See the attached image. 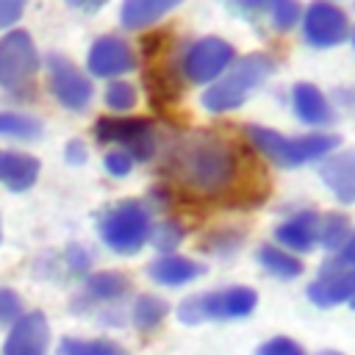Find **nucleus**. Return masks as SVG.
I'll return each mask as SVG.
<instances>
[{
  "instance_id": "nucleus-5",
  "label": "nucleus",
  "mask_w": 355,
  "mask_h": 355,
  "mask_svg": "<svg viewBox=\"0 0 355 355\" xmlns=\"http://www.w3.org/2000/svg\"><path fill=\"white\" fill-rule=\"evenodd\" d=\"M258 305V291L250 286H227L205 294L186 297L178 305V319L183 324H200V322H230V319H244L255 311Z\"/></svg>"
},
{
  "instance_id": "nucleus-37",
  "label": "nucleus",
  "mask_w": 355,
  "mask_h": 355,
  "mask_svg": "<svg viewBox=\"0 0 355 355\" xmlns=\"http://www.w3.org/2000/svg\"><path fill=\"white\" fill-rule=\"evenodd\" d=\"M347 105H349V108H352V111H355V89H352V92H349V100H347Z\"/></svg>"
},
{
  "instance_id": "nucleus-20",
  "label": "nucleus",
  "mask_w": 355,
  "mask_h": 355,
  "mask_svg": "<svg viewBox=\"0 0 355 355\" xmlns=\"http://www.w3.org/2000/svg\"><path fill=\"white\" fill-rule=\"evenodd\" d=\"M39 158L28 155V153H3V164H0V180L6 183L8 191H28L36 178H39Z\"/></svg>"
},
{
  "instance_id": "nucleus-11",
  "label": "nucleus",
  "mask_w": 355,
  "mask_h": 355,
  "mask_svg": "<svg viewBox=\"0 0 355 355\" xmlns=\"http://www.w3.org/2000/svg\"><path fill=\"white\" fill-rule=\"evenodd\" d=\"M86 69L92 78H119L136 69V53L122 36L105 33L92 42L86 53Z\"/></svg>"
},
{
  "instance_id": "nucleus-8",
  "label": "nucleus",
  "mask_w": 355,
  "mask_h": 355,
  "mask_svg": "<svg viewBox=\"0 0 355 355\" xmlns=\"http://www.w3.org/2000/svg\"><path fill=\"white\" fill-rule=\"evenodd\" d=\"M233 61H236V50L230 42L219 36H205V39L191 42L183 50L180 72L191 83H214Z\"/></svg>"
},
{
  "instance_id": "nucleus-14",
  "label": "nucleus",
  "mask_w": 355,
  "mask_h": 355,
  "mask_svg": "<svg viewBox=\"0 0 355 355\" xmlns=\"http://www.w3.org/2000/svg\"><path fill=\"white\" fill-rule=\"evenodd\" d=\"M319 178L338 202L355 205V150H341L336 155L333 153L324 155V161L319 166Z\"/></svg>"
},
{
  "instance_id": "nucleus-38",
  "label": "nucleus",
  "mask_w": 355,
  "mask_h": 355,
  "mask_svg": "<svg viewBox=\"0 0 355 355\" xmlns=\"http://www.w3.org/2000/svg\"><path fill=\"white\" fill-rule=\"evenodd\" d=\"M319 355H341V352H333V349H324V352H319Z\"/></svg>"
},
{
  "instance_id": "nucleus-4",
  "label": "nucleus",
  "mask_w": 355,
  "mask_h": 355,
  "mask_svg": "<svg viewBox=\"0 0 355 355\" xmlns=\"http://www.w3.org/2000/svg\"><path fill=\"white\" fill-rule=\"evenodd\" d=\"M100 239L116 255H136L153 230L150 208L141 200H119L100 216Z\"/></svg>"
},
{
  "instance_id": "nucleus-16",
  "label": "nucleus",
  "mask_w": 355,
  "mask_h": 355,
  "mask_svg": "<svg viewBox=\"0 0 355 355\" xmlns=\"http://www.w3.org/2000/svg\"><path fill=\"white\" fill-rule=\"evenodd\" d=\"M291 108H294L297 119L311 125V128H324V125L333 122V105L327 103L322 89L308 83V80L294 83V89H291Z\"/></svg>"
},
{
  "instance_id": "nucleus-25",
  "label": "nucleus",
  "mask_w": 355,
  "mask_h": 355,
  "mask_svg": "<svg viewBox=\"0 0 355 355\" xmlns=\"http://www.w3.org/2000/svg\"><path fill=\"white\" fill-rule=\"evenodd\" d=\"M352 233V225H349V219L344 216V214H324V216H319V244L324 247V250H341L344 247V241H347V236Z\"/></svg>"
},
{
  "instance_id": "nucleus-10",
  "label": "nucleus",
  "mask_w": 355,
  "mask_h": 355,
  "mask_svg": "<svg viewBox=\"0 0 355 355\" xmlns=\"http://www.w3.org/2000/svg\"><path fill=\"white\" fill-rule=\"evenodd\" d=\"M302 39L311 47H338L349 39V19L333 0H313L302 14Z\"/></svg>"
},
{
  "instance_id": "nucleus-22",
  "label": "nucleus",
  "mask_w": 355,
  "mask_h": 355,
  "mask_svg": "<svg viewBox=\"0 0 355 355\" xmlns=\"http://www.w3.org/2000/svg\"><path fill=\"white\" fill-rule=\"evenodd\" d=\"M166 313H169L166 300H161V297H155V294H141V297L133 302V308H130V322H133L139 330L150 333V330L161 327V322L166 319Z\"/></svg>"
},
{
  "instance_id": "nucleus-35",
  "label": "nucleus",
  "mask_w": 355,
  "mask_h": 355,
  "mask_svg": "<svg viewBox=\"0 0 355 355\" xmlns=\"http://www.w3.org/2000/svg\"><path fill=\"white\" fill-rule=\"evenodd\" d=\"M338 261L344 263V266H349V269H355V230L347 236V241H344V247L338 250Z\"/></svg>"
},
{
  "instance_id": "nucleus-27",
  "label": "nucleus",
  "mask_w": 355,
  "mask_h": 355,
  "mask_svg": "<svg viewBox=\"0 0 355 355\" xmlns=\"http://www.w3.org/2000/svg\"><path fill=\"white\" fill-rule=\"evenodd\" d=\"M136 100H139V94H136V86L130 83V80H111L108 86H105V92H103V103L111 108V111H116V114H125V111H130L133 105H136Z\"/></svg>"
},
{
  "instance_id": "nucleus-28",
  "label": "nucleus",
  "mask_w": 355,
  "mask_h": 355,
  "mask_svg": "<svg viewBox=\"0 0 355 355\" xmlns=\"http://www.w3.org/2000/svg\"><path fill=\"white\" fill-rule=\"evenodd\" d=\"M150 239H153V244L166 255V252H172V250L183 241V225H178L175 219H164V222H158V225L150 230Z\"/></svg>"
},
{
  "instance_id": "nucleus-30",
  "label": "nucleus",
  "mask_w": 355,
  "mask_h": 355,
  "mask_svg": "<svg viewBox=\"0 0 355 355\" xmlns=\"http://www.w3.org/2000/svg\"><path fill=\"white\" fill-rule=\"evenodd\" d=\"M133 158L125 153V150H108L105 153V158H103V166H105V172L111 175V178H125V175H130V169H133Z\"/></svg>"
},
{
  "instance_id": "nucleus-24",
  "label": "nucleus",
  "mask_w": 355,
  "mask_h": 355,
  "mask_svg": "<svg viewBox=\"0 0 355 355\" xmlns=\"http://www.w3.org/2000/svg\"><path fill=\"white\" fill-rule=\"evenodd\" d=\"M42 133V122L25 111H0V136L31 141Z\"/></svg>"
},
{
  "instance_id": "nucleus-32",
  "label": "nucleus",
  "mask_w": 355,
  "mask_h": 355,
  "mask_svg": "<svg viewBox=\"0 0 355 355\" xmlns=\"http://www.w3.org/2000/svg\"><path fill=\"white\" fill-rule=\"evenodd\" d=\"M28 0H0V31H11L22 14H25Z\"/></svg>"
},
{
  "instance_id": "nucleus-21",
  "label": "nucleus",
  "mask_w": 355,
  "mask_h": 355,
  "mask_svg": "<svg viewBox=\"0 0 355 355\" xmlns=\"http://www.w3.org/2000/svg\"><path fill=\"white\" fill-rule=\"evenodd\" d=\"M255 258L277 280H294V277L302 275V261L297 255H291L288 250L277 247V244H261Z\"/></svg>"
},
{
  "instance_id": "nucleus-12",
  "label": "nucleus",
  "mask_w": 355,
  "mask_h": 355,
  "mask_svg": "<svg viewBox=\"0 0 355 355\" xmlns=\"http://www.w3.org/2000/svg\"><path fill=\"white\" fill-rule=\"evenodd\" d=\"M50 349V324L42 311L22 313L3 341V355H47Z\"/></svg>"
},
{
  "instance_id": "nucleus-23",
  "label": "nucleus",
  "mask_w": 355,
  "mask_h": 355,
  "mask_svg": "<svg viewBox=\"0 0 355 355\" xmlns=\"http://www.w3.org/2000/svg\"><path fill=\"white\" fill-rule=\"evenodd\" d=\"M58 355H130L122 344L111 338H61Z\"/></svg>"
},
{
  "instance_id": "nucleus-29",
  "label": "nucleus",
  "mask_w": 355,
  "mask_h": 355,
  "mask_svg": "<svg viewBox=\"0 0 355 355\" xmlns=\"http://www.w3.org/2000/svg\"><path fill=\"white\" fill-rule=\"evenodd\" d=\"M22 300L14 288L0 286V327H11L19 316H22Z\"/></svg>"
},
{
  "instance_id": "nucleus-18",
  "label": "nucleus",
  "mask_w": 355,
  "mask_h": 355,
  "mask_svg": "<svg viewBox=\"0 0 355 355\" xmlns=\"http://www.w3.org/2000/svg\"><path fill=\"white\" fill-rule=\"evenodd\" d=\"M183 0H122L119 22L128 31H144L164 19L169 11H175Z\"/></svg>"
},
{
  "instance_id": "nucleus-40",
  "label": "nucleus",
  "mask_w": 355,
  "mask_h": 355,
  "mask_svg": "<svg viewBox=\"0 0 355 355\" xmlns=\"http://www.w3.org/2000/svg\"><path fill=\"white\" fill-rule=\"evenodd\" d=\"M0 241H3V222H0Z\"/></svg>"
},
{
  "instance_id": "nucleus-41",
  "label": "nucleus",
  "mask_w": 355,
  "mask_h": 355,
  "mask_svg": "<svg viewBox=\"0 0 355 355\" xmlns=\"http://www.w3.org/2000/svg\"><path fill=\"white\" fill-rule=\"evenodd\" d=\"M349 302H352V308H355V297H352V300H349Z\"/></svg>"
},
{
  "instance_id": "nucleus-6",
  "label": "nucleus",
  "mask_w": 355,
  "mask_h": 355,
  "mask_svg": "<svg viewBox=\"0 0 355 355\" xmlns=\"http://www.w3.org/2000/svg\"><path fill=\"white\" fill-rule=\"evenodd\" d=\"M94 139L103 144H116L133 161H150L158 150V136L144 116H103L94 125Z\"/></svg>"
},
{
  "instance_id": "nucleus-36",
  "label": "nucleus",
  "mask_w": 355,
  "mask_h": 355,
  "mask_svg": "<svg viewBox=\"0 0 355 355\" xmlns=\"http://www.w3.org/2000/svg\"><path fill=\"white\" fill-rule=\"evenodd\" d=\"M72 8H78V11H86V14H94L97 8H103L108 0H67Z\"/></svg>"
},
{
  "instance_id": "nucleus-26",
  "label": "nucleus",
  "mask_w": 355,
  "mask_h": 355,
  "mask_svg": "<svg viewBox=\"0 0 355 355\" xmlns=\"http://www.w3.org/2000/svg\"><path fill=\"white\" fill-rule=\"evenodd\" d=\"M261 14L269 17V22H272L275 31H288V28L297 25L302 8H300L297 0H263Z\"/></svg>"
},
{
  "instance_id": "nucleus-19",
  "label": "nucleus",
  "mask_w": 355,
  "mask_h": 355,
  "mask_svg": "<svg viewBox=\"0 0 355 355\" xmlns=\"http://www.w3.org/2000/svg\"><path fill=\"white\" fill-rule=\"evenodd\" d=\"M128 291H130V280L122 272H94L86 277V288L80 300H86L89 305H111L128 297Z\"/></svg>"
},
{
  "instance_id": "nucleus-42",
  "label": "nucleus",
  "mask_w": 355,
  "mask_h": 355,
  "mask_svg": "<svg viewBox=\"0 0 355 355\" xmlns=\"http://www.w3.org/2000/svg\"><path fill=\"white\" fill-rule=\"evenodd\" d=\"M0 164H3V153H0Z\"/></svg>"
},
{
  "instance_id": "nucleus-34",
  "label": "nucleus",
  "mask_w": 355,
  "mask_h": 355,
  "mask_svg": "<svg viewBox=\"0 0 355 355\" xmlns=\"http://www.w3.org/2000/svg\"><path fill=\"white\" fill-rule=\"evenodd\" d=\"M64 158H67V164H72V166H80V164H86V158H89V150H86V144H83V141L72 139V141L64 147Z\"/></svg>"
},
{
  "instance_id": "nucleus-31",
  "label": "nucleus",
  "mask_w": 355,
  "mask_h": 355,
  "mask_svg": "<svg viewBox=\"0 0 355 355\" xmlns=\"http://www.w3.org/2000/svg\"><path fill=\"white\" fill-rule=\"evenodd\" d=\"M255 355H305V352H302V347H300L294 338H288V336H275V338L263 341Z\"/></svg>"
},
{
  "instance_id": "nucleus-3",
  "label": "nucleus",
  "mask_w": 355,
  "mask_h": 355,
  "mask_svg": "<svg viewBox=\"0 0 355 355\" xmlns=\"http://www.w3.org/2000/svg\"><path fill=\"white\" fill-rule=\"evenodd\" d=\"M250 144L275 166L283 169H297L302 164L319 161L330 155L338 144V136L333 133H305V136H283L272 128L263 125H247L244 128Z\"/></svg>"
},
{
  "instance_id": "nucleus-33",
  "label": "nucleus",
  "mask_w": 355,
  "mask_h": 355,
  "mask_svg": "<svg viewBox=\"0 0 355 355\" xmlns=\"http://www.w3.org/2000/svg\"><path fill=\"white\" fill-rule=\"evenodd\" d=\"M64 261H67V269L72 275H86L89 266H92V258H89V252L80 244H69L67 252H64Z\"/></svg>"
},
{
  "instance_id": "nucleus-13",
  "label": "nucleus",
  "mask_w": 355,
  "mask_h": 355,
  "mask_svg": "<svg viewBox=\"0 0 355 355\" xmlns=\"http://www.w3.org/2000/svg\"><path fill=\"white\" fill-rule=\"evenodd\" d=\"M308 300L319 308H336L341 302H349L355 297V269L338 263H327L319 277L308 286Z\"/></svg>"
},
{
  "instance_id": "nucleus-1",
  "label": "nucleus",
  "mask_w": 355,
  "mask_h": 355,
  "mask_svg": "<svg viewBox=\"0 0 355 355\" xmlns=\"http://www.w3.org/2000/svg\"><path fill=\"white\" fill-rule=\"evenodd\" d=\"M166 169L186 191L214 197L233 186L239 175V155L227 139L208 130H191L172 144Z\"/></svg>"
},
{
  "instance_id": "nucleus-17",
  "label": "nucleus",
  "mask_w": 355,
  "mask_h": 355,
  "mask_svg": "<svg viewBox=\"0 0 355 355\" xmlns=\"http://www.w3.org/2000/svg\"><path fill=\"white\" fill-rule=\"evenodd\" d=\"M147 275L161 283V286H169V288H178V286H186L191 280H197L200 275H205V266L200 261H191L186 255H175V252H166L161 258H155L150 266H147Z\"/></svg>"
},
{
  "instance_id": "nucleus-2",
  "label": "nucleus",
  "mask_w": 355,
  "mask_h": 355,
  "mask_svg": "<svg viewBox=\"0 0 355 355\" xmlns=\"http://www.w3.org/2000/svg\"><path fill=\"white\" fill-rule=\"evenodd\" d=\"M275 72V61L266 53H250L239 61H233L205 92H202V108L211 114H225L239 108L269 75Z\"/></svg>"
},
{
  "instance_id": "nucleus-7",
  "label": "nucleus",
  "mask_w": 355,
  "mask_h": 355,
  "mask_svg": "<svg viewBox=\"0 0 355 355\" xmlns=\"http://www.w3.org/2000/svg\"><path fill=\"white\" fill-rule=\"evenodd\" d=\"M39 69V53L33 36L22 28H11L0 36V89L22 92L31 86Z\"/></svg>"
},
{
  "instance_id": "nucleus-15",
  "label": "nucleus",
  "mask_w": 355,
  "mask_h": 355,
  "mask_svg": "<svg viewBox=\"0 0 355 355\" xmlns=\"http://www.w3.org/2000/svg\"><path fill=\"white\" fill-rule=\"evenodd\" d=\"M277 247L294 252H311L319 244V214L316 211H300L294 216H288L283 225H277L275 230Z\"/></svg>"
},
{
  "instance_id": "nucleus-9",
  "label": "nucleus",
  "mask_w": 355,
  "mask_h": 355,
  "mask_svg": "<svg viewBox=\"0 0 355 355\" xmlns=\"http://www.w3.org/2000/svg\"><path fill=\"white\" fill-rule=\"evenodd\" d=\"M44 69H47V89L58 100V105H64L67 111L89 108V103L94 97V86L86 78V72H80L61 53H50L44 58Z\"/></svg>"
},
{
  "instance_id": "nucleus-39",
  "label": "nucleus",
  "mask_w": 355,
  "mask_h": 355,
  "mask_svg": "<svg viewBox=\"0 0 355 355\" xmlns=\"http://www.w3.org/2000/svg\"><path fill=\"white\" fill-rule=\"evenodd\" d=\"M349 39H352V44H355V31H349Z\"/></svg>"
}]
</instances>
